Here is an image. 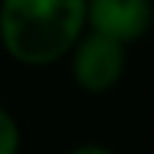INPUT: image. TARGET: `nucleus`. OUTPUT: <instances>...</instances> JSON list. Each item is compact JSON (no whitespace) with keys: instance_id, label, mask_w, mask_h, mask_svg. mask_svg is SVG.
I'll return each instance as SVG.
<instances>
[{"instance_id":"nucleus-5","label":"nucleus","mask_w":154,"mask_h":154,"mask_svg":"<svg viewBox=\"0 0 154 154\" xmlns=\"http://www.w3.org/2000/svg\"><path fill=\"white\" fill-rule=\"evenodd\" d=\"M72 154H111L109 149H91V146H88V149H74Z\"/></svg>"},{"instance_id":"nucleus-3","label":"nucleus","mask_w":154,"mask_h":154,"mask_svg":"<svg viewBox=\"0 0 154 154\" xmlns=\"http://www.w3.org/2000/svg\"><path fill=\"white\" fill-rule=\"evenodd\" d=\"M86 14L94 32L120 43L137 40L151 23V0H88Z\"/></svg>"},{"instance_id":"nucleus-2","label":"nucleus","mask_w":154,"mask_h":154,"mask_svg":"<svg viewBox=\"0 0 154 154\" xmlns=\"http://www.w3.org/2000/svg\"><path fill=\"white\" fill-rule=\"evenodd\" d=\"M123 43L94 32L77 46L74 54V80L86 91H109L123 74Z\"/></svg>"},{"instance_id":"nucleus-1","label":"nucleus","mask_w":154,"mask_h":154,"mask_svg":"<svg viewBox=\"0 0 154 154\" xmlns=\"http://www.w3.org/2000/svg\"><path fill=\"white\" fill-rule=\"evenodd\" d=\"M83 23L86 0H3L0 40L14 60L46 66L74 46Z\"/></svg>"},{"instance_id":"nucleus-4","label":"nucleus","mask_w":154,"mask_h":154,"mask_svg":"<svg viewBox=\"0 0 154 154\" xmlns=\"http://www.w3.org/2000/svg\"><path fill=\"white\" fill-rule=\"evenodd\" d=\"M20 146V131H17V123L0 109V154H11Z\"/></svg>"}]
</instances>
